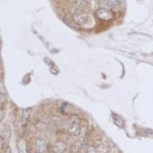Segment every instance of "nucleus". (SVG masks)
Returning a JSON list of instances; mask_svg holds the SVG:
<instances>
[{
	"label": "nucleus",
	"mask_w": 153,
	"mask_h": 153,
	"mask_svg": "<svg viewBox=\"0 0 153 153\" xmlns=\"http://www.w3.org/2000/svg\"><path fill=\"white\" fill-rule=\"evenodd\" d=\"M82 144H83V143H82L80 140H76V141L72 144L70 152H71V153H79L80 149H82Z\"/></svg>",
	"instance_id": "10"
},
{
	"label": "nucleus",
	"mask_w": 153,
	"mask_h": 153,
	"mask_svg": "<svg viewBox=\"0 0 153 153\" xmlns=\"http://www.w3.org/2000/svg\"><path fill=\"white\" fill-rule=\"evenodd\" d=\"M4 115H5V113H4V109H1L0 111V120L2 121L4 117Z\"/></svg>",
	"instance_id": "19"
},
{
	"label": "nucleus",
	"mask_w": 153,
	"mask_h": 153,
	"mask_svg": "<svg viewBox=\"0 0 153 153\" xmlns=\"http://www.w3.org/2000/svg\"><path fill=\"white\" fill-rule=\"evenodd\" d=\"M44 59H45V61H46V62L47 63V64H49V65H50V64H52V66H55V64H54V63L52 62V61H51L50 59H49V58H45Z\"/></svg>",
	"instance_id": "20"
},
{
	"label": "nucleus",
	"mask_w": 153,
	"mask_h": 153,
	"mask_svg": "<svg viewBox=\"0 0 153 153\" xmlns=\"http://www.w3.org/2000/svg\"><path fill=\"white\" fill-rule=\"evenodd\" d=\"M76 6L79 8H83V7H86L87 4H88V1H85V0H79V1H76Z\"/></svg>",
	"instance_id": "14"
},
{
	"label": "nucleus",
	"mask_w": 153,
	"mask_h": 153,
	"mask_svg": "<svg viewBox=\"0 0 153 153\" xmlns=\"http://www.w3.org/2000/svg\"><path fill=\"white\" fill-rule=\"evenodd\" d=\"M73 19L78 25H84L88 22V15L82 11H76L73 14Z\"/></svg>",
	"instance_id": "2"
},
{
	"label": "nucleus",
	"mask_w": 153,
	"mask_h": 153,
	"mask_svg": "<svg viewBox=\"0 0 153 153\" xmlns=\"http://www.w3.org/2000/svg\"><path fill=\"white\" fill-rule=\"evenodd\" d=\"M112 117H113L114 123L116 124L118 127H120V128H123L124 123H123V121L121 120V118L119 116H117V114H113Z\"/></svg>",
	"instance_id": "12"
},
{
	"label": "nucleus",
	"mask_w": 153,
	"mask_h": 153,
	"mask_svg": "<svg viewBox=\"0 0 153 153\" xmlns=\"http://www.w3.org/2000/svg\"><path fill=\"white\" fill-rule=\"evenodd\" d=\"M53 153H55V152H53Z\"/></svg>",
	"instance_id": "23"
},
{
	"label": "nucleus",
	"mask_w": 153,
	"mask_h": 153,
	"mask_svg": "<svg viewBox=\"0 0 153 153\" xmlns=\"http://www.w3.org/2000/svg\"><path fill=\"white\" fill-rule=\"evenodd\" d=\"M6 102H7V98H6L5 95H4L3 94H1V95H0V105H1V109L4 108V105L6 104Z\"/></svg>",
	"instance_id": "15"
},
{
	"label": "nucleus",
	"mask_w": 153,
	"mask_h": 153,
	"mask_svg": "<svg viewBox=\"0 0 153 153\" xmlns=\"http://www.w3.org/2000/svg\"><path fill=\"white\" fill-rule=\"evenodd\" d=\"M4 153H11V149H10V146H7V147H6Z\"/></svg>",
	"instance_id": "21"
},
{
	"label": "nucleus",
	"mask_w": 153,
	"mask_h": 153,
	"mask_svg": "<svg viewBox=\"0 0 153 153\" xmlns=\"http://www.w3.org/2000/svg\"><path fill=\"white\" fill-rule=\"evenodd\" d=\"M97 16L100 19L104 21L111 20L113 18V12L110 9L105 8V7H101L97 10Z\"/></svg>",
	"instance_id": "1"
},
{
	"label": "nucleus",
	"mask_w": 153,
	"mask_h": 153,
	"mask_svg": "<svg viewBox=\"0 0 153 153\" xmlns=\"http://www.w3.org/2000/svg\"><path fill=\"white\" fill-rule=\"evenodd\" d=\"M67 149V145L63 141H57L55 144L53 145L52 150L55 153H63Z\"/></svg>",
	"instance_id": "6"
},
{
	"label": "nucleus",
	"mask_w": 153,
	"mask_h": 153,
	"mask_svg": "<svg viewBox=\"0 0 153 153\" xmlns=\"http://www.w3.org/2000/svg\"><path fill=\"white\" fill-rule=\"evenodd\" d=\"M102 4H104L105 7V8L110 9L114 8V7H117L120 4V1L119 0H108V1H100Z\"/></svg>",
	"instance_id": "7"
},
{
	"label": "nucleus",
	"mask_w": 153,
	"mask_h": 153,
	"mask_svg": "<svg viewBox=\"0 0 153 153\" xmlns=\"http://www.w3.org/2000/svg\"><path fill=\"white\" fill-rule=\"evenodd\" d=\"M87 153H98L97 152V148H95L93 146H88V149H87Z\"/></svg>",
	"instance_id": "17"
},
{
	"label": "nucleus",
	"mask_w": 153,
	"mask_h": 153,
	"mask_svg": "<svg viewBox=\"0 0 153 153\" xmlns=\"http://www.w3.org/2000/svg\"><path fill=\"white\" fill-rule=\"evenodd\" d=\"M67 133L71 136H79L81 134V127L79 124L70 125L67 129Z\"/></svg>",
	"instance_id": "5"
},
{
	"label": "nucleus",
	"mask_w": 153,
	"mask_h": 153,
	"mask_svg": "<svg viewBox=\"0 0 153 153\" xmlns=\"http://www.w3.org/2000/svg\"><path fill=\"white\" fill-rule=\"evenodd\" d=\"M97 152L98 153H108V146L106 143H103L99 145L97 147Z\"/></svg>",
	"instance_id": "13"
},
{
	"label": "nucleus",
	"mask_w": 153,
	"mask_h": 153,
	"mask_svg": "<svg viewBox=\"0 0 153 153\" xmlns=\"http://www.w3.org/2000/svg\"><path fill=\"white\" fill-rule=\"evenodd\" d=\"M36 153H40V152H36Z\"/></svg>",
	"instance_id": "22"
},
{
	"label": "nucleus",
	"mask_w": 153,
	"mask_h": 153,
	"mask_svg": "<svg viewBox=\"0 0 153 153\" xmlns=\"http://www.w3.org/2000/svg\"><path fill=\"white\" fill-rule=\"evenodd\" d=\"M31 108H26L23 110L22 111V123L23 126H25L28 123V119H29V117L31 115Z\"/></svg>",
	"instance_id": "9"
},
{
	"label": "nucleus",
	"mask_w": 153,
	"mask_h": 153,
	"mask_svg": "<svg viewBox=\"0 0 153 153\" xmlns=\"http://www.w3.org/2000/svg\"><path fill=\"white\" fill-rule=\"evenodd\" d=\"M35 148L37 152L46 153L47 152V143L44 139L38 138L35 142Z\"/></svg>",
	"instance_id": "3"
},
{
	"label": "nucleus",
	"mask_w": 153,
	"mask_h": 153,
	"mask_svg": "<svg viewBox=\"0 0 153 153\" xmlns=\"http://www.w3.org/2000/svg\"><path fill=\"white\" fill-rule=\"evenodd\" d=\"M1 138L3 139L4 141V146H8L9 142H10V137H11V131H10V128H9L7 126H4V128H3L2 133H1Z\"/></svg>",
	"instance_id": "4"
},
{
	"label": "nucleus",
	"mask_w": 153,
	"mask_h": 153,
	"mask_svg": "<svg viewBox=\"0 0 153 153\" xmlns=\"http://www.w3.org/2000/svg\"><path fill=\"white\" fill-rule=\"evenodd\" d=\"M17 148L19 153H28L26 141L24 139H20L18 140Z\"/></svg>",
	"instance_id": "8"
},
{
	"label": "nucleus",
	"mask_w": 153,
	"mask_h": 153,
	"mask_svg": "<svg viewBox=\"0 0 153 153\" xmlns=\"http://www.w3.org/2000/svg\"><path fill=\"white\" fill-rule=\"evenodd\" d=\"M64 22H65V23L67 24V25H68V26H70V28H74V26H73V24H72V22H70V21L69 20V19H67V17H66V16L64 18Z\"/></svg>",
	"instance_id": "18"
},
{
	"label": "nucleus",
	"mask_w": 153,
	"mask_h": 153,
	"mask_svg": "<svg viewBox=\"0 0 153 153\" xmlns=\"http://www.w3.org/2000/svg\"><path fill=\"white\" fill-rule=\"evenodd\" d=\"M80 123V117L77 114H73L69 117L68 124L69 126L72 124H79Z\"/></svg>",
	"instance_id": "11"
},
{
	"label": "nucleus",
	"mask_w": 153,
	"mask_h": 153,
	"mask_svg": "<svg viewBox=\"0 0 153 153\" xmlns=\"http://www.w3.org/2000/svg\"><path fill=\"white\" fill-rule=\"evenodd\" d=\"M42 122L45 124H49L51 122V117L49 115H46V116L43 117L41 120Z\"/></svg>",
	"instance_id": "16"
}]
</instances>
